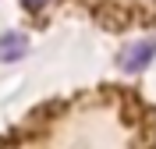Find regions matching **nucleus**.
I'll use <instances>...</instances> for the list:
<instances>
[{"label":"nucleus","instance_id":"obj_1","mask_svg":"<svg viewBox=\"0 0 156 149\" xmlns=\"http://www.w3.org/2000/svg\"><path fill=\"white\" fill-rule=\"evenodd\" d=\"M153 57H156V39H135V43H128V46L121 50L117 68H124V71H142L146 64H153Z\"/></svg>","mask_w":156,"mask_h":149},{"label":"nucleus","instance_id":"obj_2","mask_svg":"<svg viewBox=\"0 0 156 149\" xmlns=\"http://www.w3.org/2000/svg\"><path fill=\"white\" fill-rule=\"evenodd\" d=\"M25 46H29V39H25L21 32H4V36H0V60L25 57Z\"/></svg>","mask_w":156,"mask_h":149},{"label":"nucleus","instance_id":"obj_3","mask_svg":"<svg viewBox=\"0 0 156 149\" xmlns=\"http://www.w3.org/2000/svg\"><path fill=\"white\" fill-rule=\"evenodd\" d=\"M46 4H50V0H21V7H25V11H32V14H39Z\"/></svg>","mask_w":156,"mask_h":149}]
</instances>
